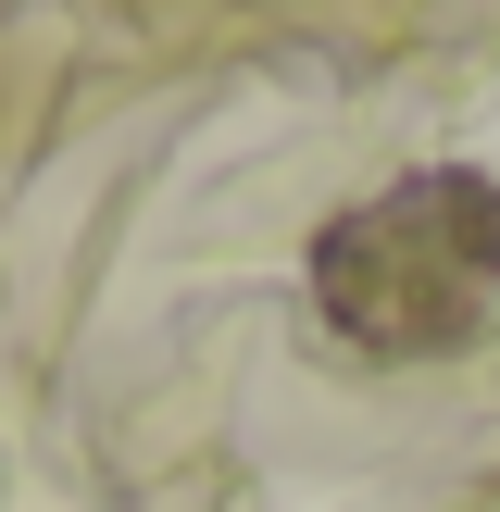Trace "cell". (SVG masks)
<instances>
[{
  "instance_id": "6da1fadb",
  "label": "cell",
  "mask_w": 500,
  "mask_h": 512,
  "mask_svg": "<svg viewBox=\"0 0 500 512\" xmlns=\"http://www.w3.org/2000/svg\"><path fill=\"white\" fill-rule=\"evenodd\" d=\"M313 300L350 350L425 363L500 313V188L488 175H400L388 200L313 238Z\"/></svg>"
}]
</instances>
